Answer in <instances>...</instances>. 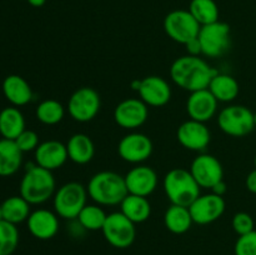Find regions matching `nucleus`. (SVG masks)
<instances>
[{"label":"nucleus","mask_w":256,"mask_h":255,"mask_svg":"<svg viewBox=\"0 0 256 255\" xmlns=\"http://www.w3.org/2000/svg\"><path fill=\"white\" fill-rule=\"evenodd\" d=\"M216 74V70L212 69L204 59L192 55L178 58L170 68V76L175 85L190 92L208 89Z\"/></svg>","instance_id":"1"},{"label":"nucleus","mask_w":256,"mask_h":255,"mask_svg":"<svg viewBox=\"0 0 256 255\" xmlns=\"http://www.w3.org/2000/svg\"><path fill=\"white\" fill-rule=\"evenodd\" d=\"M88 195L98 205L112 206L120 205L128 192L125 178L114 172H99L88 182Z\"/></svg>","instance_id":"2"},{"label":"nucleus","mask_w":256,"mask_h":255,"mask_svg":"<svg viewBox=\"0 0 256 255\" xmlns=\"http://www.w3.org/2000/svg\"><path fill=\"white\" fill-rule=\"evenodd\" d=\"M55 179L52 172L39 165H28L20 182V195L30 205L42 204L55 194Z\"/></svg>","instance_id":"3"},{"label":"nucleus","mask_w":256,"mask_h":255,"mask_svg":"<svg viewBox=\"0 0 256 255\" xmlns=\"http://www.w3.org/2000/svg\"><path fill=\"white\" fill-rule=\"evenodd\" d=\"M162 188L168 199L174 205L189 208L200 195V186L190 170L175 168L164 176Z\"/></svg>","instance_id":"4"},{"label":"nucleus","mask_w":256,"mask_h":255,"mask_svg":"<svg viewBox=\"0 0 256 255\" xmlns=\"http://www.w3.org/2000/svg\"><path fill=\"white\" fill-rule=\"evenodd\" d=\"M86 198L88 190L84 185L76 182H66L55 192L52 200L54 212L62 219H76L86 205Z\"/></svg>","instance_id":"5"},{"label":"nucleus","mask_w":256,"mask_h":255,"mask_svg":"<svg viewBox=\"0 0 256 255\" xmlns=\"http://www.w3.org/2000/svg\"><path fill=\"white\" fill-rule=\"evenodd\" d=\"M218 124L226 135L245 136L255 129L254 112L244 105H230L219 112Z\"/></svg>","instance_id":"6"},{"label":"nucleus","mask_w":256,"mask_h":255,"mask_svg":"<svg viewBox=\"0 0 256 255\" xmlns=\"http://www.w3.org/2000/svg\"><path fill=\"white\" fill-rule=\"evenodd\" d=\"M199 42L202 44V55L208 58H220L229 50L232 44L230 26L226 22H215L200 28Z\"/></svg>","instance_id":"7"},{"label":"nucleus","mask_w":256,"mask_h":255,"mask_svg":"<svg viewBox=\"0 0 256 255\" xmlns=\"http://www.w3.org/2000/svg\"><path fill=\"white\" fill-rule=\"evenodd\" d=\"M200 28L202 25L195 20L189 10H172L164 19V30L168 36L182 45L198 38Z\"/></svg>","instance_id":"8"},{"label":"nucleus","mask_w":256,"mask_h":255,"mask_svg":"<svg viewBox=\"0 0 256 255\" xmlns=\"http://www.w3.org/2000/svg\"><path fill=\"white\" fill-rule=\"evenodd\" d=\"M102 232L105 240L112 246L118 248V249L129 248L130 245H132L136 236L135 224L132 220L128 219L122 212L108 214Z\"/></svg>","instance_id":"9"},{"label":"nucleus","mask_w":256,"mask_h":255,"mask_svg":"<svg viewBox=\"0 0 256 255\" xmlns=\"http://www.w3.org/2000/svg\"><path fill=\"white\" fill-rule=\"evenodd\" d=\"M102 100L99 92L92 88L82 86L75 90L68 102L70 116L79 122H88L94 119L100 112Z\"/></svg>","instance_id":"10"},{"label":"nucleus","mask_w":256,"mask_h":255,"mask_svg":"<svg viewBox=\"0 0 256 255\" xmlns=\"http://www.w3.org/2000/svg\"><path fill=\"white\" fill-rule=\"evenodd\" d=\"M152 142L142 132H129L118 144V154L124 162L140 164L152 154Z\"/></svg>","instance_id":"11"},{"label":"nucleus","mask_w":256,"mask_h":255,"mask_svg":"<svg viewBox=\"0 0 256 255\" xmlns=\"http://www.w3.org/2000/svg\"><path fill=\"white\" fill-rule=\"evenodd\" d=\"M225 200L220 195L210 194L199 195L189 206L192 222L199 225L212 224L222 216L225 212Z\"/></svg>","instance_id":"12"},{"label":"nucleus","mask_w":256,"mask_h":255,"mask_svg":"<svg viewBox=\"0 0 256 255\" xmlns=\"http://www.w3.org/2000/svg\"><path fill=\"white\" fill-rule=\"evenodd\" d=\"M190 172L200 188L212 189L216 182L224 180L222 165L214 155L199 154L192 162Z\"/></svg>","instance_id":"13"},{"label":"nucleus","mask_w":256,"mask_h":255,"mask_svg":"<svg viewBox=\"0 0 256 255\" xmlns=\"http://www.w3.org/2000/svg\"><path fill=\"white\" fill-rule=\"evenodd\" d=\"M148 116L149 109L142 99H125L114 110L115 122L126 130H134L144 125Z\"/></svg>","instance_id":"14"},{"label":"nucleus","mask_w":256,"mask_h":255,"mask_svg":"<svg viewBox=\"0 0 256 255\" xmlns=\"http://www.w3.org/2000/svg\"><path fill=\"white\" fill-rule=\"evenodd\" d=\"M176 138L178 142L185 149L192 150V152H202L210 144L212 134L205 122L190 119L180 125L176 132Z\"/></svg>","instance_id":"15"},{"label":"nucleus","mask_w":256,"mask_h":255,"mask_svg":"<svg viewBox=\"0 0 256 255\" xmlns=\"http://www.w3.org/2000/svg\"><path fill=\"white\" fill-rule=\"evenodd\" d=\"M138 92L140 95V99L148 106H164L172 99V88L169 82L164 78L158 76V75L144 78Z\"/></svg>","instance_id":"16"},{"label":"nucleus","mask_w":256,"mask_h":255,"mask_svg":"<svg viewBox=\"0 0 256 255\" xmlns=\"http://www.w3.org/2000/svg\"><path fill=\"white\" fill-rule=\"evenodd\" d=\"M128 192L148 198L158 186V175L152 168L148 165H138L125 175Z\"/></svg>","instance_id":"17"},{"label":"nucleus","mask_w":256,"mask_h":255,"mask_svg":"<svg viewBox=\"0 0 256 255\" xmlns=\"http://www.w3.org/2000/svg\"><path fill=\"white\" fill-rule=\"evenodd\" d=\"M218 100L209 89L196 90L190 92L186 102V112L190 119L206 122L215 116L218 110Z\"/></svg>","instance_id":"18"},{"label":"nucleus","mask_w":256,"mask_h":255,"mask_svg":"<svg viewBox=\"0 0 256 255\" xmlns=\"http://www.w3.org/2000/svg\"><path fill=\"white\" fill-rule=\"evenodd\" d=\"M68 159H69V156H68L66 144H62V142H58V140L42 142L35 149L36 165L50 170V172L60 169L66 162Z\"/></svg>","instance_id":"19"},{"label":"nucleus","mask_w":256,"mask_h":255,"mask_svg":"<svg viewBox=\"0 0 256 255\" xmlns=\"http://www.w3.org/2000/svg\"><path fill=\"white\" fill-rule=\"evenodd\" d=\"M26 224L30 234L39 240L52 239L59 232L58 214L46 209H38L30 212Z\"/></svg>","instance_id":"20"},{"label":"nucleus","mask_w":256,"mask_h":255,"mask_svg":"<svg viewBox=\"0 0 256 255\" xmlns=\"http://www.w3.org/2000/svg\"><path fill=\"white\" fill-rule=\"evenodd\" d=\"M2 92L14 106H24L32 99V90L29 82L20 75H9L2 82Z\"/></svg>","instance_id":"21"},{"label":"nucleus","mask_w":256,"mask_h":255,"mask_svg":"<svg viewBox=\"0 0 256 255\" xmlns=\"http://www.w3.org/2000/svg\"><path fill=\"white\" fill-rule=\"evenodd\" d=\"M68 156L72 162L79 165L92 162L95 154V145L92 138L82 132L72 135L66 142Z\"/></svg>","instance_id":"22"},{"label":"nucleus","mask_w":256,"mask_h":255,"mask_svg":"<svg viewBox=\"0 0 256 255\" xmlns=\"http://www.w3.org/2000/svg\"><path fill=\"white\" fill-rule=\"evenodd\" d=\"M120 212L134 224L146 222L152 215V205L145 196L128 194L120 202Z\"/></svg>","instance_id":"23"},{"label":"nucleus","mask_w":256,"mask_h":255,"mask_svg":"<svg viewBox=\"0 0 256 255\" xmlns=\"http://www.w3.org/2000/svg\"><path fill=\"white\" fill-rule=\"evenodd\" d=\"M22 152L14 140H0V176H10L22 166Z\"/></svg>","instance_id":"24"},{"label":"nucleus","mask_w":256,"mask_h":255,"mask_svg":"<svg viewBox=\"0 0 256 255\" xmlns=\"http://www.w3.org/2000/svg\"><path fill=\"white\" fill-rule=\"evenodd\" d=\"M208 89L210 90L215 99L222 102H230L239 95L240 86L238 80L229 74L218 72L210 82Z\"/></svg>","instance_id":"25"},{"label":"nucleus","mask_w":256,"mask_h":255,"mask_svg":"<svg viewBox=\"0 0 256 255\" xmlns=\"http://www.w3.org/2000/svg\"><path fill=\"white\" fill-rule=\"evenodd\" d=\"M164 224L170 232L180 235L189 232L194 222L189 208L172 204L164 214Z\"/></svg>","instance_id":"26"},{"label":"nucleus","mask_w":256,"mask_h":255,"mask_svg":"<svg viewBox=\"0 0 256 255\" xmlns=\"http://www.w3.org/2000/svg\"><path fill=\"white\" fill-rule=\"evenodd\" d=\"M24 130V115L18 108H5L0 112V134L4 139L15 140Z\"/></svg>","instance_id":"27"},{"label":"nucleus","mask_w":256,"mask_h":255,"mask_svg":"<svg viewBox=\"0 0 256 255\" xmlns=\"http://www.w3.org/2000/svg\"><path fill=\"white\" fill-rule=\"evenodd\" d=\"M2 210L4 220L16 225L28 220L30 215V204L22 195L10 196L2 202Z\"/></svg>","instance_id":"28"},{"label":"nucleus","mask_w":256,"mask_h":255,"mask_svg":"<svg viewBox=\"0 0 256 255\" xmlns=\"http://www.w3.org/2000/svg\"><path fill=\"white\" fill-rule=\"evenodd\" d=\"M189 12L202 26L219 20V8L214 0H192Z\"/></svg>","instance_id":"29"},{"label":"nucleus","mask_w":256,"mask_h":255,"mask_svg":"<svg viewBox=\"0 0 256 255\" xmlns=\"http://www.w3.org/2000/svg\"><path fill=\"white\" fill-rule=\"evenodd\" d=\"M108 214L104 212L100 205L98 204H86L80 214L78 215V222L84 228L85 230H90V232H96V230H102L105 224Z\"/></svg>","instance_id":"30"},{"label":"nucleus","mask_w":256,"mask_h":255,"mask_svg":"<svg viewBox=\"0 0 256 255\" xmlns=\"http://www.w3.org/2000/svg\"><path fill=\"white\" fill-rule=\"evenodd\" d=\"M35 115L42 124L56 125L64 119L65 108L58 100L46 99L38 105Z\"/></svg>","instance_id":"31"},{"label":"nucleus","mask_w":256,"mask_h":255,"mask_svg":"<svg viewBox=\"0 0 256 255\" xmlns=\"http://www.w3.org/2000/svg\"><path fill=\"white\" fill-rule=\"evenodd\" d=\"M19 244V232L15 224L0 222V255H12Z\"/></svg>","instance_id":"32"},{"label":"nucleus","mask_w":256,"mask_h":255,"mask_svg":"<svg viewBox=\"0 0 256 255\" xmlns=\"http://www.w3.org/2000/svg\"><path fill=\"white\" fill-rule=\"evenodd\" d=\"M235 255H256V230L240 235L234 246Z\"/></svg>","instance_id":"33"},{"label":"nucleus","mask_w":256,"mask_h":255,"mask_svg":"<svg viewBox=\"0 0 256 255\" xmlns=\"http://www.w3.org/2000/svg\"><path fill=\"white\" fill-rule=\"evenodd\" d=\"M232 225V229H234V232H236L239 236L240 235L248 234V232L255 230L254 229V226H255L254 219H252V215L248 214V212H236V214L234 215Z\"/></svg>","instance_id":"34"},{"label":"nucleus","mask_w":256,"mask_h":255,"mask_svg":"<svg viewBox=\"0 0 256 255\" xmlns=\"http://www.w3.org/2000/svg\"><path fill=\"white\" fill-rule=\"evenodd\" d=\"M14 142H16L18 148H19L22 152H35V149H36L40 144L39 136H38L36 132H32V130L26 129H25Z\"/></svg>","instance_id":"35"},{"label":"nucleus","mask_w":256,"mask_h":255,"mask_svg":"<svg viewBox=\"0 0 256 255\" xmlns=\"http://www.w3.org/2000/svg\"><path fill=\"white\" fill-rule=\"evenodd\" d=\"M185 49H186L188 55H192V56H199V55L202 54V44L199 42V38H195V39L186 42L185 44Z\"/></svg>","instance_id":"36"},{"label":"nucleus","mask_w":256,"mask_h":255,"mask_svg":"<svg viewBox=\"0 0 256 255\" xmlns=\"http://www.w3.org/2000/svg\"><path fill=\"white\" fill-rule=\"evenodd\" d=\"M245 185H246V189L249 190L252 194H256V169L250 172L248 174L246 180H245Z\"/></svg>","instance_id":"37"},{"label":"nucleus","mask_w":256,"mask_h":255,"mask_svg":"<svg viewBox=\"0 0 256 255\" xmlns=\"http://www.w3.org/2000/svg\"><path fill=\"white\" fill-rule=\"evenodd\" d=\"M226 190H228V186H226V184H225L224 180L216 182V184L212 188V192H214V194H216V195H220V196H224L225 192H226Z\"/></svg>","instance_id":"38"},{"label":"nucleus","mask_w":256,"mask_h":255,"mask_svg":"<svg viewBox=\"0 0 256 255\" xmlns=\"http://www.w3.org/2000/svg\"><path fill=\"white\" fill-rule=\"evenodd\" d=\"M28 2L34 8H42L46 2V0H28Z\"/></svg>","instance_id":"39"},{"label":"nucleus","mask_w":256,"mask_h":255,"mask_svg":"<svg viewBox=\"0 0 256 255\" xmlns=\"http://www.w3.org/2000/svg\"><path fill=\"white\" fill-rule=\"evenodd\" d=\"M132 90H135V92H138V90H139V88H140V85H142V80H139V79H135V80H132Z\"/></svg>","instance_id":"40"},{"label":"nucleus","mask_w":256,"mask_h":255,"mask_svg":"<svg viewBox=\"0 0 256 255\" xmlns=\"http://www.w3.org/2000/svg\"><path fill=\"white\" fill-rule=\"evenodd\" d=\"M2 220H4V218H2V204H0V222Z\"/></svg>","instance_id":"41"},{"label":"nucleus","mask_w":256,"mask_h":255,"mask_svg":"<svg viewBox=\"0 0 256 255\" xmlns=\"http://www.w3.org/2000/svg\"><path fill=\"white\" fill-rule=\"evenodd\" d=\"M254 119H255V128H256V112L254 114Z\"/></svg>","instance_id":"42"},{"label":"nucleus","mask_w":256,"mask_h":255,"mask_svg":"<svg viewBox=\"0 0 256 255\" xmlns=\"http://www.w3.org/2000/svg\"><path fill=\"white\" fill-rule=\"evenodd\" d=\"M254 164H255V169H256V156H255V159H254Z\"/></svg>","instance_id":"43"},{"label":"nucleus","mask_w":256,"mask_h":255,"mask_svg":"<svg viewBox=\"0 0 256 255\" xmlns=\"http://www.w3.org/2000/svg\"><path fill=\"white\" fill-rule=\"evenodd\" d=\"M234 255H235V254H234Z\"/></svg>","instance_id":"44"}]
</instances>
